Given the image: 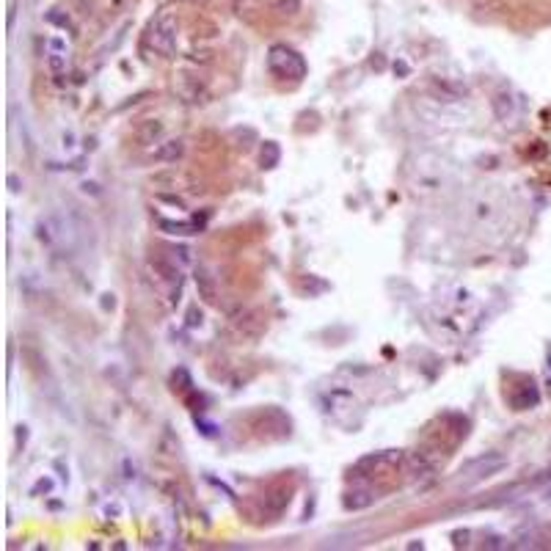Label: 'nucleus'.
I'll return each instance as SVG.
<instances>
[{
	"label": "nucleus",
	"instance_id": "1",
	"mask_svg": "<svg viewBox=\"0 0 551 551\" xmlns=\"http://www.w3.org/2000/svg\"><path fill=\"white\" fill-rule=\"evenodd\" d=\"M268 69L273 72L276 78H290V80H300L303 75H306V61H303V56L293 50V47H287V44H273L271 50H268Z\"/></svg>",
	"mask_w": 551,
	"mask_h": 551
},
{
	"label": "nucleus",
	"instance_id": "2",
	"mask_svg": "<svg viewBox=\"0 0 551 551\" xmlns=\"http://www.w3.org/2000/svg\"><path fill=\"white\" fill-rule=\"evenodd\" d=\"M149 42H152V47H154L160 56L174 58V53H177V20H174L171 14H163L160 20L152 25Z\"/></svg>",
	"mask_w": 551,
	"mask_h": 551
},
{
	"label": "nucleus",
	"instance_id": "3",
	"mask_svg": "<svg viewBox=\"0 0 551 551\" xmlns=\"http://www.w3.org/2000/svg\"><path fill=\"white\" fill-rule=\"evenodd\" d=\"M505 466H508V458H502V455H496V452H488L483 458L466 463V466L461 468V474H463L466 483H480V480H488V477L499 474Z\"/></svg>",
	"mask_w": 551,
	"mask_h": 551
},
{
	"label": "nucleus",
	"instance_id": "4",
	"mask_svg": "<svg viewBox=\"0 0 551 551\" xmlns=\"http://www.w3.org/2000/svg\"><path fill=\"white\" fill-rule=\"evenodd\" d=\"M149 268L154 271V276H160L169 284H179L182 281V268L177 265V259H166V256H154L149 262Z\"/></svg>",
	"mask_w": 551,
	"mask_h": 551
},
{
	"label": "nucleus",
	"instance_id": "5",
	"mask_svg": "<svg viewBox=\"0 0 551 551\" xmlns=\"http://www.w3.org/2000/svg\"><path fill=\"white\" fill-rule=\"evenodd\" d=\"M182 141H166V144H160V147L152 152V160H157V163H177L179 157H182Z\"/></svg>",
	"mask_w": 551,
	"mask_h": 551
},
{
	"label": "nucleus",
	"instance_id": "6",
	"mask_svg": "<svg viewBox=\"0 0 551 551\" xmlns=\"http://www.w3.org/2000/svg\"><path fill=\"white\" fill-rule=\"evenodd\" d=\"M493 113H496L499 122H508L510 116L515 113V100L510 97L508 91H502V94L493 97Z\"/></svg>",
	"mask_w": 551,
	"mask_h": 551
},
{
	"label": "nucleus",
	"instance_id": "7",
	"mask_svg": "<svg viewBox=\"0 0 551 551\" xmlns=\"http://www.w3.org/2000/svg\"><path fill=\"white\" fill-rule=\"evenodd\" d=\"M375 502V496L369 493V490H350L347 496H345V508L347 510H364L369 508Z\"/></svg>",
	"mask_w": 551,
	"mask_h": 551
},
{
	"label": "nucleus",
	"instance_id": "8",
	"mask_svg": "<svg viewBox=\"0 0 551 551\" xmlns=\"http://www.w3.org/2000/svg\"><path fill=\"white\" fill-rule=\"evenodd\" d=\"M278 160H281V149H278V144H276V141H265L262 154H259L262 169H276V166H278Z\"/></svg>",
	"mask_w": 551,
	"mask_h": 551
},
{
	"label": "nucleus",
	"instance_id": "9",
	"mask_svg": "<svg viewBox=\"0 0 551 551\" xmlns=\"http://www.w3.org/2000/svg\"><path fill=\"white\" fill-rule=\"evenodd\" d=\"M160 229H163V232H169V234H182V237H185V234H196L201 226L188 224V221H185V224H177V221H166V218H163V221H160Z\"/></svg>",
	"mask_w": 551,
	"mask_h": 551
},
{
	"label": "nucleus",
	"instance_id": "10",
	"mask_svg": "<svg viewBox=\"0 0 551 551\" xmlns=\"http://www.w3.org/2000/svg\"><path fill=\"white\" fill-rule=\"evenodd\" d=\"M196 290H199V298H204L207 303L215 300V284L207 273H196Z\"/></svg>",
	"mask_w": 551,
	"mask_h": 551
},
{
	"label": "nucleus",
	"instance_id": "11",
	"mask_svg": "<svg viewBox=\"0 0 551 551\" xmlns=\"http://www.w3.org/2000/svg\"><path fill=\"white\" fill-rule=\"evenodd\" d=\"M160 135H163V125L160 122H144L141 130H138V138L144 144H154V138H160Z\"/></svg>",
	"mask_w": 551,
	"mask_h": 551
},
{
	"label": "nucleus",
	"instance_id": "12",
	"mask_svg": "<svg viewBox=\"0 0 551 551\" xmlns=\"http://www.w3.org/2000/svg\"><path fill=\"white\" fill-rule=\"evenodd\" d=\"M287 505H290V493H287V490H278L276 499H268V510H271V513H281Z\"/></svg>",
	"mask_w": 551,
	"mask_h": 551
},
{
	"label": "nucleus",
	"instance_id": "13",
	"mask_svg": "<svg viewBox=\"0 0 551 551\" xmlns=\"http://www.w3.org/2000/svg\"><path fill=\"white\" fill-rule=\"evenodd\" d=\"M171 254H174V259H179V265H191V248H185V246H174V248H171Z\"/></svg>",
	"mask_w": 551,
	"mask_h": 551
},
{
	"label": "nucleus",
	"instance_id": "14",
	"mask_svg": "<svg viewBox=\"0 0 551 551\" xmlns=\"http://www.w3.org/2000/svg\"><path fill=\"white\" fill-rule=\"evenodd\" d=\"M298 6H300L298 0H281V3L276 6V9H278V14H295Z\"/></svg>",
	"mask_w": 551,
	"mask_h": 551
},
{
	"label": "nucleus",
	"instance_id": "15",
	"mask_svg": "<svg viewBox=\"0 0 551 551\" xmlns=\"http://www.w3.org/2000/svg\"><path fill=\"white\" fill-rule=\"evenodd\" d=\"M188 325H191V328L201 325V312H199L196 306H191V309H188Z\"/></svg>",
	"mask_w": 551,
	"mask_h": 551
},
{
	"label": "nucleus",
	"instance_id": "16",
	"mask_svg": "<svg viewBox=\"0 0 551 551\" xmlns=\"http://www.w3.org/2000/svg\"><path fill=\"white\" fill-rule=\"evenodd\" d=\"M64 66H66L64 56H58V53H56V56H50V69H53V72H61Z\"/></svg>",
	"mask_w": 551,
	"mask_h": 551
},
{
	"label": "nucleus",
	"instance_id": "17",
	"mask_svg": "<svg viewBox=\"0 0 551 551\" xmlns=\"http://www.w3.org/2000/svg\"><path fill=\"white\" fill-rule=\"evenodd\" d=\"M157 201H169V204H174L177 210H182V207H185V204H182L179 199H174V196H157Z\"/></svg>",
	"mask_w": 551,
	"mask_h": 551
},
{
	"label": "nucleus",
	"instance_id": "18",
	"mask_svg": "<svg viewBox=\"0 0 551 551\" xmlns=\"http://www.w3.org/2000/svg\"><path fill=\"white\" fill-rule=\"evenodd\" d=\"M9 188L14 193L20 191V177H17V174H9Z\"/></svg>",
	"mask_w": 551,
	"mask_h": 551
},
{
	"label": "nucleus",
	"instance_id": "19",
	"mask_svg": "<svg viewBox=\"0 0 551 551\" xmlns=\"http://www.w3.org/2000/svg\"><path fill=\"white\" fill-rule=\"evenodd\" d=\"M72 141H75V138H72V132H66V135H64V147H75Z\"/></svg>",
	"mask_w": 551,
	"mask_h": 551
},
{
	"label": "nucleus",
	"instance_id": "20",
	"mask_svg": "<svg viewBox=\"0 0 551 551\" xmlns=\"http://www.w3.org/2000/svg\"><path fill=\"white\" fill-rule=\"evenodd\" d=\"M50 44H53V50H64V42H61V39H53Z\"/></svg>",
	"mask_w": 551,
	"mask_h": 551
},
{
	"label": "nucleus",
	"instance_id": "21",
	"mask_svg": "<svg viewBox=\"0 0 551 551\" xmlns=\"http://www.w3.org/2000/svg\"><path fill=\"white\" fill-rule=\"evenodd\" d=\"M188 3H204V0H188Z\"/></svg>",
	"mask_w": 551,
	"mask_h": 551
}]
</instances>
